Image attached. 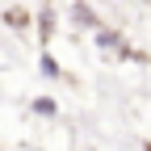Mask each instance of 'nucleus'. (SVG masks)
I'll list each match as a JSON object with an SVG mask.
<instances>
[{
	"mask_svg": "<svg viewBox=\"0 0 151 151\" xmlns=\"http://www.w3.org/2000/svg\"><path fill=\"white\" fill-rule=\"evenodd\" d=\"M71 25L76 29H97L101 17H97V9H88L84 0H71Z\"/></svg>",
	"mask_w": 151,
	"mask_h": 151,
	"instance_id": "f257e3e1",
	"label": "nucleus"
},
{
	"mask_svg": "<svg viewBox=\"0 0 151 151\" xmlns=\"http://www.w3.org/2000/svg\"><path fill=\"white\" fill-rule=\"evenodd\" d=\"M4 25H9L13 34H29L34 13H29V9H9V13H4Z\"/></svg>",
	"mask_w": 151,
	"mask_h": 151,
	"instance_id": "f03ea898",
	"label": "nucleus"
},
{
	"mask_svg": "<svg viewBox=\"0 0 151 151\" xmlns=\"http://www.w3.org/2000/svg\"><path fill=\"white\" fill-rule=\"evenodd\" d=\"M92 42H97L101 50H118V46L126 42V38H122L118 29H105V25H97V29H92Z\"/></svg>",
	"mask_w": 151,
	"mask_h": 151,
	"instance_id": "7ed1b4c3",
	"label": "nucleus"
},
{
	"mask_svg": "<svg viewBox=\"0 0 151 151\" xmlns=\"http://www.w3.org/2000/svg\"><path fill=\"white\" fill-rule=\"evenodd\" d=\"M38 38H42V46L55 38V4H46L42 13H38Z\"/></svg>",
	"mask_w": 151,
	"mask_h": 151,
	"instance_id": "20e7f679",
	"label": "nucleus"
},
{
	"mask_svg": "<svg viewBox=\"0 0 151 151\" xmlns=\"http://www.w3.org/2000/svg\"><path fill=\"white\" fill-rule=\"evenodd\" d=\"M29 109L38 113V118H59V101H55V97H34Z\"/></svg>",
	"mask_w": 151,
	"mask_h": 151,
	"instance_id": "39448f33",
	"label": "nucleus"
},
{
	"mask_svg": "<svg viewBox=\"0 0 151 151\" xmlns=\"http://www.w3.org/2000/svg\"><path fill=\"white\" fill-rule=\"evenodd\" d=\"M38 67H42V76H46V80H63V67L55 63V55H50V50H42V59H38Z\"/></svg>",
	"mask_w": 151,
	"mask_h": 151,
	"instance_id": "423d86ee",
	"label": "nucleus"
}]
</instances>
